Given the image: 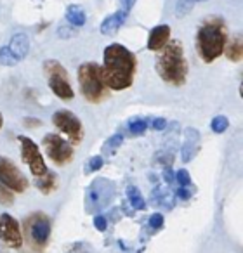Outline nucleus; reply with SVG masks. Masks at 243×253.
Returning <instances> with one entry per match:
<instances>
[{"mask_svg": "<svg viewBox=\"0 0 243 253\" xmlns=\"http://www.w3.org/2000/svg\"><path fill=\"white\" fill-rule=\"evenodd\" d=\"M136 73V56L120 43H111L104 49L101 78L106 88L125 90L132 85Z\"/></svg>", "mask_w": 243, "mask_h": 253, "instance_id": "f257e3e1", "label": "nucleus"}, {"mask_svg": "<svg viewBox=\"0 0 243 253\" xmlns=\"http://www.w3.org/2000/svg\"><path fill=\"white\" fill-rule=\"evenodd\" d=\"M228 43V28L224 19L219 16L207 18L196 32V50L205 63H212L221 54H224V47Z\"/></svg>", "mask_w": 243, "mask_h": 253, "instance_id": "f03ea898", "label": "nucleus"}, {"mask_svg": "<svg viewBox=\"0 0 243 253\" xmlns=\"http://www.w3.org/2000/svg\"><path fill=\"white\" fill-rule=\"evenodd\" d=\"M162 52L156 57V73L160 75L165 84L174 85V87H181L186 84L188 77V61L184 56V47L179 40H172L167 42Z\"/></svg>", "mask_w": 243, "mask_h": 253, "instance_id": "7ed1b4c3", "label": "nucleus"}, {"mask_svg": "<svg viewBox=\"0 0 243 253\" xmlns=\"http://www.w3.org/2000/svg\"><path fill=\"white\" fill-rule=\"evenodd\" d=\"M78 84L84 97L89 102H101L106 97V85L101 78V66L96 63H84L78 68Z\"/></svg>", "mask_w": 243, "mask_h": 253, "instance_id": "20e7f679", "label": "nucleus"}, {"mask_svg": "<svg viewBox=\"0 0 243 253\" xmlns=\"http://www.w3.org/2000/svg\"><path fill=\"white\" fill-rule=\"evenodd\" d=\"M44 73H46V78L49 80L50 90H52L57 97L63 99V101L73 99L75 92H73V88H71L68 71L63 64L54 59L46 61V63H44Z\"/></svg>", "mask_w": 243, "mask_h": 253, "instance_id": "39448f33", "label": "nucleus"}, {"mask_svg": "<svg viewBox=\"0 0 243 253\" xmlns=\"http://www.w3.org/2000/svg\"><path fill=\"white\" fill-rule=\"evenodd\" d=\"M115 194V186L108 179H97L92 182V186L87 189V198H85V208L89 213H94L109 205Z\"/></svg>", "mask_w": 243, "mask_h": 253, "instance_id": "423d86ee", "label": "nucleus"}, {"mask_svg": "<svg viewBox=\"0 0 243 253\" xmlns=\"http://www.w3.org/2000/svg\"><path fill=\"white\" fill-rule=\"evenodd\" d=\"M44 148L46 153L57 167H63L73 160V146L68 141H64L61 135L57 134H47L44 137Z\"/></svg>", "mask_w": 243, "mask_h": 253, "instance_id": "0eeeda50", "label": "nucleus"}, {"mask_svg": "<svg viewBox=\"0 0 243 253\" xmlns=\"http://www.w3.org/2000/svg\"><path fill=\"white\" fill-rule=\"evenodd\" d=\"M52 123L57 130L66 134L70 137V142L78 144L84 137V126L78 116H75L70 109H59L52 115Z\"/></svg>", "mask_w": 243, "mask_h": 253, "instance_id": "6e6552de", "label": "nucleus"}, {"mask_svg": "<svg viewBox=\"0 0 243 253\" xmlns=\"http://www.w3.org/2000/svg\"><path fill=\"white\" fill-rule=\"evenodd\" d=\"M0 182L14 193H25L28 189V179L11 160L4 156H0Z\"/></svg>", "mask_w": 243, "mask_h": 253, "instance_id": "1a4fd4ad", "label": "nucleus"}, {"mask_svg": "<svg viewBox=\"0 0 243 253\" xmlns=\"http://www.w3.org/2000/svg\"><path fill=\"white\" fill-rule=\"evenodd\" d=\"M19 144H21V155H23V162L28 165L30 172L35 177H40L47 172L46 162H44L42 155H40V149L35 142L32 141L26 135H19L18 137Z\"/></svg>", "mask_w": 243, "mask_h": 253, "instance_id": "9d476101", "label": "nucleus"}, {"mask_svg": "<svg viewBox=\"0 0 243 253\" xmlns=\"http://www.w3.org/2000/svg\"><path fill=\"white\" fill-rule=\"evenodd\" d=\"M28 234L30 241L37 250H44L50 238V220L44 213H33L28 218Z\"/></svg>", "mask_w": 243, "mask_h": 253, "instance_id": "9b49d317", "label": "nucleus"}, {"mask_svg": "<svg viewBox=\"0 0 243 253\" xmlns=\"http://www.w3.org/2000/svg\"><path fill=\"white\" fill-rule=\"evenodd\" d=\"M0 239L9 248H19L23 245V234L19 222L9 213L0 215Z\"/></svg>", "mask_w": 243, "mask_h": 253, "instance_id": "f8f14e48", "label": "nucleus"}, {"mask_svg": "<svg viewBox=\"0 0 243 253\" xmlns=\"http://www.w3.org/2000/svg\"><path fill=\"white\" fill-rule=\"evenodd\" d=\"M200 149V134L194 128H186V137L183 146V162H191Z\"/></svg>", "mask_w": 243, "mask_h": 253, "instance_id": "ddd939ff", "label": "nucleus"}, {"mask_svg": "<svg viewBox=\"0 0 243 253\" xmlns=\"http://www.w3.org/2000/svg\"><path fill=\"white\" fill-rule=\"evenodd\" d=\"M170 40V26L160 25L155 26L149 33L148 39V49L149 50H160L167 45V42Z\"/></svg>", "mask_w": 243, "mask_h": 253, "instance_id": "4468645a", "label": "nucleus"}, {"mask_svg": "<svg viewBox=\"0 0 243 253\" xmlns=\"http://www.w3.org/2000/svg\"><path fill=\"white\" fill-rule=\"evenodd\" d=\"M9 50L11 54L16 57V61H21L28 56V50H30V40L25 33H16L14 37L11 39V43H9Z\"/></svg>", "mask_w": 243, "mask_h": 253, "instance_id": "2eb2a0df", "label": "nucleus"}, {"mask_svg": "<svg viewBox=\"0 0 243 253\" xmlns=\"http://www.w3.org/2000/svg\"><path fill=\"white\" fill-rule=\"evenodd\" d=\"M125 19H127V11H124V9L115 12V14L108 16V18L101 23V33L102 35H115V33L122 28Z\"/></svg>", "mask_w": 243, "mask_h": 253, "instance_id": "dca6fc26", "label": "nucleus"}, {"mask_svg": "<svg viewBox=\"0 0 243 253\" xmlns=\"http://www.w3.org/2000/svg\"><path fill=\"white\" fill-rule=\"evenodd\" d=\"M35 186H37V189H39L42 194H50L57 187L56 173H52V172H49V170H47L44 175H40L39 179H37Z\"/></svg>", "mask_w": 243, "mask_h": 253, "instance_id": "f3484780", "label": "nucleus"}, {"mask_svg": "<svg viewBox=\"0 0 243 253\" xmlns=\"http://www.w3.org/2000/svg\"><path fill=\"white\" fill-rule=\"evenodd\" d=\"M224 52H226V56H228V59L235 61V63L242 61V56H243V40H242V37L236 35L231 42L226 43Z\"/></svg>", "mask_w": 243, "mask_h": 253, "instance_id": "a211bd4d", "label": "nucleus"}, {"mask_svg": "<svg viewBox=\"0 0 243 253\" xmlns=\"http://www.w3.org/2000/svg\"><path fill=\"white\" fill-rule=\"evenodd\" d=\"M122 142H124V134H113L111 137L108 139V141L102 144V148H101V153L102 155H108V156H111V155H115L116 153V149L122 146Z\"/></svg>", "mask_w": 243, "mask_h": 253, "instance_id": "6ab92c4d", "label": "nucleus"}, {"mask_svg": "<svg viewBox=\"0 0 243 253\" xmlns=\"http://www.w3.org/2000/svg\"><path fill=\"white\" fill-rule=\"evenodd\" d=\"M66 19L73 26H84L85 25V12L80 5H70L66 11Z\"/></svg>", "mask_w": 243, "mask_h": 253, "instance_id": "aec40b11", "label": "nucleus"}, {"mask_svg": "<svg viewBox=\"0 0 243 253\" xmlns=\"http://www.w3.org/2000/svg\"><path fill=\"white\" fill-rule=\"evenodd\" d=\"M127 200L131 201V207L134 208V210H145L146 208L145 198L141 196V193H139V189L136 186L127 187Z\"/></svg>", "mask_w": 243, "mask_h": 253, "instance_id": "412c9836", "label": "nucleus"}, {"mask_svg": "<svg viewBox=\"0 0 243 253\" xmlns=\"http://www.w3.org/2000/svg\"><path fill=\"white\" fill-rule=\"evenodd\" d=\"M127 130H129V135H132V137L143 135L146 130H148V122L143 118H134V120H131V123H129Z\"/></svg>", "mask_w": 243, "mask_h": 253, "instance_id": "4be33fe9", "label": "nucleus"}, {"mask_svg": "<svg viewBox=\"0 0 243 253\" xmlns=\"http://www.w3.org/2000/svg\"><path fill=\"white\" fill-rule=\"evenodd\" d=\"M228 126H229L228 118H226V116H222V115L215 116V118L212 120V123H210V128L215 132V134H222V132H226V128H228Z\"/></svg>", "mask_w": 243, "mask_h": 253, "instance_id": "5701e85b", "label": "nucleus"}, {"mask_svg": "<svg viewBox=\"0 0 243 253\" xmlns=\"http://www.w3.org/2000/svg\"><path fill=\"white\" fill-rule=\"evenodd\" d=\"M16 63H18V61H16V57L11 54L9 47H2V49H0V66H14Z\"/></svg>", "mask_w": 243, "mask_h": 253, "instance_id": "b1692460", "label": "nucleus"}, {"mask_svg": "<svg viewBox=\"0 0 243 253\" xmlns=\"http://www.w3.org/2000/svg\"><path fill=\"white\" fill-rule=\"evenodd\" d=\"M102 165H104V160H102V156H92V158L85 163V173L97 172L99 169H102Z\"/></svg>", "mask_w": 243, "mask_h": 253, "instance_id": "393cba45", "label": "nucleus"}, {"mask_svg": "<svg viewBox=\"0 0 243 253\" xmlns=\"http://www.w3.org/2000/svg\"><path fill=\"white\" fill-rule=\"evenodd\" d=\"M0 203L5 205V207H11L14 203V196H12V191L7 189L4 184L0 182Z\"/></svg>", "mask_w": 243, "mask_h": 253, "instance_id": "a878e982", "label": "nucleus"}, {"mask_svg": "<svg viewBox=\"0 0 243 253\" xmlns=\"http://www.w3.org/2000/svg\"><path fill=\"white\" fill-rule=\"evenodd\" d=\"M148 225H149V229H151L153 232L163 229V215L162 213H153L151 217H149V220H148Z\"/></svg>", "mask_w": 243, "mask_h": 253, "instance_id": "bb28decb", "label": "nucleus"}, {"mask_svg": "<svg viewBox=\"0 0 243 253\" xmlns=\"http://www.w3.org/2000/svg\"><path fill=\"white\" fill-rule=\"evenodd\" d=\"M174 179L179 182V186H183V187H186V186H191V175H190V172L188 170H179V172L174 175Z\"/></svg>", "mask_w": 243, "mask_h": 253, "instance_id": "cd10ccee", "label": "nucleus"}, {"mask_svg": "<svg viewBox=\"0 0 243 253\" xmlns=\"http://www.w3.org/2000/svg\"><path fill=\"white\" fill-rule=\"evenodd\" d=\"M193 193H194V187L193 186H186V187H183V186H179V189H177V198L179 200H183V201H188L191 196H193Z\"/></svg>", "mask_w": 243, "mask_h": 253, "instance_id": "c85d7f7f", "label": "nucleus"}, {"mask_svg": "<svg viewBox=\"0 0 243 253\" xmlns=\"http://www.w3.org/2000/svg\"><path fill=\"white\" fill-rule=\"evenodd\" d=\"M94 225H96V229H97L99 232H104L106 229H108V218H106L104 215H96V217H94Z\"/></svg>", "mask_w": 243, "mask_h": 253, "instance_id": "c756f323", "label": "nucleus"}, {"mask_svg": "<svg viewBox=\"0 0 243 253\" xmlns=\"http://www.w3.org/2000/svg\"><path fill=\"white\" fill-rule=\"evenodd\" d=\"M191 5H193V0H179V4H177V14L184 16L191 9Z\"/></svg>", "mask_w": 243, "mask_h": 253, "instance_id": "7c9ffc66", "label": "nucleus"}, {"mask_svg": "<svg viewBox=\"0 0 243 253\" xmlns=\"http://www.w3.org/2000/svg\"><path fill=\"white\" fill-rule=\"evenodd\" d=\"M167 126V122L163 118H155L151 123V128H155V130H163Z\"/></svg>", "mask_w": 243, "mask_h": 253, "instance_id": "2f4dec72", "label": "nucleus"}, {"mask_svg": "<svg viewBox=\"0 0 243 253\" xmlns=\"http://www.w3.org/2000/svg\"><path fill=\"white\" fill-rule=\"evenodd\" d=\"M163 179H165L167 184H172L174 173H172V169H170V167H165V169H163Z\"/></svg>", "mask_w": 243, "mask_h": 253, "instance_id": "473e14b6", "label": "nucleus"}, {"mask_svg": "<svg viewBox=\"0 0 243 253\" xmlns=\"http://www.w3.org/2000/svg\"><path fill=\"white\" fill-rule=\"evenodd\" d=\"M134 2L136 0H124V11H131L132 9V5H134Z\"/></svg>", "mask_w": 243, "mask_h": 253, "instance_id": "72a5a7b5", "label": "nucleus"}, {"mask_svg": "<svg viewBox=\"0 0 243 253\" xmlns=\"http://www.w3.org/2000/svg\"><path fill=\"white\" fill-rule=\"evenodd\" d=\"M25 123H26V125L40 126V122H39V120H32V118H26V120H25ZM33 126H32V128H33Z\"/></svg>", "mask_w": 243, "mask_h": 253, "instance_id": "f704fd0d", "label": "nucleus"}, {"mask_svg": "<svg viewBox=\"0 0 243 253\" xmlns=\"http://www.w3.org/2000/svg\"><path fill=\"white\" fill-rule=\"evenodd\" d=\"M2 125H4V116H2V113H0V128H2Z\"/></svg>", "mask_w": 243, "mask_h": 253, "instance_id": "c9c22d12", "label": "nucleus"}, {"mask_svg": "<svg viewBox=\"0 0 243 253\" xmlns=\"http://www.w3.org/2000/svg\"><path fill=\"white\" fill-rule=\"evenodd\" d=\"M193 2H201V0H193Z\"/></svg>", "mask_w": 243, "mask_h": 253, "instance_id": "e433bc0d", "label": "nucleus"}]
</instances>
